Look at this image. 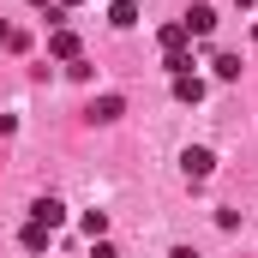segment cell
Segmentation results:
<instances>
[{"mask_svg": "<svg viewBox=\"0 0 258 258\" xmlns=\"http://www.w3.org/2000/svg\"><path fill=\"white\" fill-rule=\"evenodd\" d=\"M174 96H180V102H204V78H198V72H180V78H174Z\"/></svg>", "mask_w": 258, "mask_h": 258, "instance_id": "8992f818", "label": "cell"}, {"mask_svg": "<svg viewBox=\"0 0 258 258\" xmlns=\"http://www.w3.org/2000/svg\"><path fill=\"white\" fill-rule=\"evenodd\" d=\"M90 258H120V252H114V246H108V240H96V252H90Z\"/></svg>", "mask_w": 258, "mask_h": 258, "instance_id": "7c38bea8", "label": "cell"}, {"mask_svg": "<svg viewBox=\"0 0 258 258\" xmlns=\"http://www.w3.org/2000/svg\"><path fill=\"white\" fill-rule=\"evenodd\" d=\"M30 6H48V0H30Z\"/></svg>", "mask_w": 258, "mask_h": 258, "instance_id": "2e32d148", "label": "cell"}, {"mask_svg": "<svg viewBox=\"0 0 258 258\" xmlns=\"http://www.w3.org/2000/svg\"><path fill=\"white\" fill-rule=\"evenodd\" d=\"M42 246H48V228L30 222V228H24V252H42Z\"/></svg>", "mask_w": 258, "mask_h": 258, "instance_id": "8fae6325", "label": "cell"}, {"mask_svg": "<svg viewBox=\"0 0 258 258\" xmlns=\"http://www.w3.org/2000/svg\"><path fill=\"white\" fill-rule=\"evenodd\" d=\"M108 24H114V30H132V24H138V6H132V0H114V6H108Z\"/></svg>", "mask_w": 258, "mask_h": 258, "instance_id": "ba28073f", "label": "cell"}, {"mask_svg": "<svg viewBox=\"0 0 258 258\" xmlns=\"http://www.w3.org/2000/svg\"><path fill=\"white\" fill-rule=\"evenodd\" d=\"M168 258H198V252H192V246H174V252H168Z\"/></svg>", "mask_w": 258, "mask_h": 258, "instance_id": "5bb4252c", "label": "cell"}, {"mask_svg": "<svg viewBox=\"0 0 258 258\" xmlns=\"http://www.w3.org/2000/svg\"><path fill=\"white\" fill-rule=\"evenodd\" d=\"M252 36H258V24H252Z\"/></svg>", "mask_w": 258, "mask_h": 258, "instance_id": "ac0fdd59", "label": "cell"}, {"mask_svg": "<svg viewBox=\"0 0 258 258\" xmlns=\"http://www.w3.org/2000/svg\"><path fill=\"white\" fill-rule=\"evenodd\" d=\"M54 6H78V0H54Z\"/></svg>", "mask_w": 258, "mask_h": 258, "instance_id": "9a60e30c", "label": "cell"}, {"mask_svg": "<svg viewBox=\"0 0 258 258\" xmlns=\"http://www.w3.org/2000/svg\"><path fill=\"white\" fill-rule=\"evenodd\" d=\"M234 6H252V0H234Z\"/></svg>", "mask_w": 258, "mask_h": 258, "instance_id": "e0dca14e", "label": "cell"}, {"mask_svg": "<svg viewBox=\"0 0 258 258\" xmlns=\"http://www.w3.org/2000/svg\"><path fill=\"white\" fill-rule=\"evenodd\" d=\"M0 42H6V48H12V24H6V18H0Z\"/></svg>", "mask_w": 258, "mask_h": 258, "instance_id": "4fadbf2b", "label": "cell"}, {"mask_svg": "<svg viewBox=\"0 0 258 258\" xmlns=\"http://www.w3.org/2000/svg\"><path fill=\"white\" fill-rule=\"evenodd\" d=\"M120 114H126L120 96H96V102H90V120H120Z\"/></svg>", "mask_w": 258, "mask_h": 258, "instance_id": "52a82bcc", "label": "cell"}, {"mask_svg": "<svg viewBox=\"0 0 258 258\" xmlns=\"http://www.w3.org/2000/svg\"><path fill=\"white\" fill-rule=\"evenodd\" d=\"M30 222L54 234V228H60V222H66V204H60V198H54V192H48V198H36V204H30Z\"/></svg>", "mask_w": 258, "mask_h": 258, "instance_id": "6da1fadb", "label": "cell"}, {"mask_svg": "<svg viewBox=\"0 0 258 258\" xmlns=\"http://www.w3.org/2000/svg\"><path fill=\"white\" fill-rule=\"evenodd\" d=\"M156 42H162V60L186 54V24H162V30H156Z\"/></svg>", "mask_w": 258, "mask_h": 258, "instance_id": "277c9868", "label": "cell"}, {"mask_svg": "<svg viewBox=\"0 0 258 258\" xmlns=\"http://www.w3.org/2000/svg\"><path fill=\"white\" fill-rule=\"evenodd\" d=\"M180 24H186V36H210V30H216V6H192Z\"/></svg>", "mask_w": 258, "mask_h": 258, "instance_id": "5b68a950", "label": "cell"}, {"mask_svg": "<svg viewBox=\"0 0 258 258\" xmlns=\"http://www.w3.org/2000/svg\"><path fill=\"white\" fill-rule=\"evenodd\" d=\"M210 66H216V78H240V54H216Z\"/></svg>", "mask_w": 258, "mask_h": 258, "instance_id": "30bf717a", "label": "cell"}, {"mask_svg": "<svg viewBox=\"0 0 258 258\" xmlns=\"http://www.w3.org/2000/svg\"><path fill=\"white\" fill-rule=\"evenodd\" d=\"M84 234L102 240V234H108V216H102V210H84Z\"/></svg>", "mask_w": 258, "mask_h": 258, "instance_id": "9c48e42d", "label": "cell"}, {"mask_svg": "<svg viewBox=\"0 0 258 258\" xmlns=\"http://www.w3.org/2000/svg\"><path fill=\"white\" fill-rule=\"evenodd\" d=\"M48 54H54V60H66V66L78 60V36H72L66 24H60V30H48Z\"/></svg>", "mask_w": 258, "mask_h": 258, "instance_id": "3957f363", "label": "cell"}, {"mask_svg": "<svg viewBox=\"0 0 258 258\" xmlns=\"http://www.w3.org/2000/svg\"><path fill=\"white\" fill-rule=\"evenodd\" d=\"M180 168H186V180H210V168H216V156H210V150L198 144V150H186V156H180Z\"/></svg>", "mask_w": 258, "mask_h": 258, "instance_id": "7a4b0ae2", "label": "cell"}]
</instances>
